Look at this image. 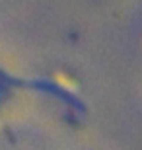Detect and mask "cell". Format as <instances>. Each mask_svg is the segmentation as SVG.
Instances as JSON below:
<instances>
[{
  "label": "cell",
  "instance_id": "obj_1",
  "mask_svg": "<svg viewBox=\"0 0 142 150\" xmlns=\"http://www.w3.org/2000/svg\"><path fill=\"white\" fill-rule=\"evenodd\" d=\"M57 80H59L60 84H64V88H76V82H74V80H72L70 76H66V74H62V76H57Z\"/></svg>",
  "mask_w": 142,
  "mask_h": 150
}]
</instances>
